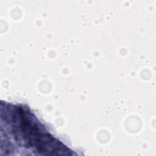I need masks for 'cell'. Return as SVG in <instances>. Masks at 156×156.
<instances>
[{
  "label": "cell",
  "instance_id": "obj_1",
  "mask_svg": "<svg viewBox=\"0 0 156 156\" xmlns=\"http://www.w3.org/2000/svg\"><path fill=\"white\" fill-rule=\"evenodd\" d=\"M1 154L30 151L40 155L74 153L27 105L1 101Z\"/></svg>",
  "mask_w": 156,
  "mask_h": 156
}]
</instances>
